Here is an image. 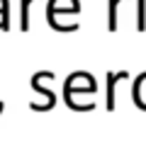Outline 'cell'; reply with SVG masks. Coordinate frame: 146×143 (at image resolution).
Listing matches in <instances>:
<instances>
[{
  "instance_id": "277c9868",
  "label": "cell",
  "mask_w": 146,
  "mask_h": 143,
  "mask_svg": "<svg viewBox=\"0 0 146 143\" xmlns=\"http://www.w3.org/2000/svg\"><path fill=\"white\" fill-rule=\"evenodd\" d=\"M122 0H107V27L110 32H117V7H119Z\"/></svg>"
},
{
  "instance_id": "7a4b0ae2",
  "label": "cell",
  "mask_w": 146,
  "mask_h": 143,
  "mask_svg": "<svg viewBox=\"0 0 146 143\" xmlns=\"http://www.w3.org/2000/svg\"><path fill=\"white\" fill-rule=\"evenodd\" d=\"M46 75H51V71H39V73H34V75H32V90L39 92L42 97H46L51 104H56V97H54V92L49 90V87H44V85H42V80H44Z\"/></svg>"
},
{
  "instance_id": "6da1fadb",
  "label": "cell",
  "mask_w": 146,
  "mask_h": 143,
  "mask_svg": "<svg viewBox=\"0 0 146 143\" xmlns=\"http://www.w3.org/2000/svg\"><path fill=\"white\" fill-rule=\"evenodd\" d=\"M129 78V73L127 71H119V73H107V100H105V107L112 112L115 109V85L117 80H127Z\"/></svg>"
},
{
  "instance_id": "52a82bcc",
  "label": "cell",
  "mask_w": 146,
  "mask_h": 143,
  "mask_svg": "<svg viewBox=\"0 0 146 143\" xmlns=\"http://www.w3.org/2000/svg\"><path fill=\"white\" fill-rule=\"evenodd\" d=\"M3 109H5V102H0V114H3Z\"/></svg>"
},
{
  "instance_id": "5b68a950",
  "label": "cell",
  "mask_w": 146,
  "mask_h": 143,
  "mask_svg": "<svg viewBox=\"0 0 146 143\" xmlns=\"http://www.w3.org/2000/svg\"><path fill=\"white\" fill-rule=\"evenodd\" d=\"M34 3V0H22V5H20V29L27 32L29 29V5Z\"/></svg>"
},
{
  "instance_id": "8992f818",
  "label": "cell",
  "mask_w": 146,
  "mask_h": 143,
  "mask_svg": "<svg viewBox=\"0 0 146 143\" xmlns=\"http://www.w3.org/2000/svg\"><path fill=\"white\" fill-rule=\"evenodd\" d=\"M136 29H146V0H136Z\"/></svg>"
},
{
  "instance_id": "3957f363",
  "label": "cell",
  "mask_w": 146,
  "mask_h": 143,
  "mask_svg": "<svg viewBox=\"0 0 146 143\" xmlns=\"http://www.w3.org/2000/svg\"><path fill=\"white\" fill-rule=\"evenodd\" d=\"M134 102L139 109L146 112V73H141L134 82Z\"/></svg>"
}]
</instances>
